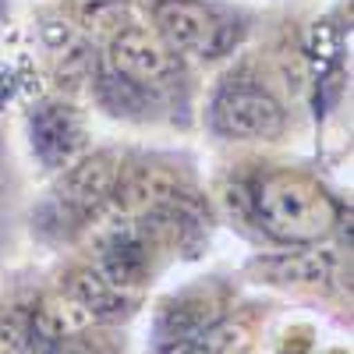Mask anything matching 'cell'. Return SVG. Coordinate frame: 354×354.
I'll use <instances>...</instances> for the list:
<instances>
[{"label": "cell", "mask_w": 354, "mask_h": 354, "mask_svg": "<svg viewBox=\"0 0 354 354\" xmlns=\"http://www.w3.org/2000/svg\"><path fill=\"white\" fill-rule=\"evenodd\" d=\"M337 202L301 170H273L255 185V220L280 245H319L337 227Z\"/></svg>", "instance_id": "cell-1"}, {"label": "cell", "mask_w": 354, "mask_h": 354, "mask_svg": "<svg viewBox=\"0 0 354 354\" xmlns=\"http://www.w3.org/2000/svg\"><path fill=\"white\" fill-rule=\"evenodd\" d=\"M209 124L223 138H280L287 128L283 106L255 82H227L209 110Z\"/></svg>", "instance_id": "cell-2"}, {"label": "cell", "mask_w": 354, "mask_h": 354, "mask_svg": "<svg viewBox=\"0 0 354 354\" xmlns=\"http://www.w3.org/2000/svg\"><path fill=\"white\" fill-rule=\"evenodd\" d=\"M156 28L160 39L170 46V53H195L209 57L223 46V21L213 8L198 0H163L156 8Z\"/></svg>", "instance_id": "cell-3"}, {"label": "cell", "mask_w": 354, "mask_h": 354, "mask_svg": "<svg viewBox=\"0 0 354 354\" xmlns=\"http://www.w3.org/2000/svg\"><path fill=\"white\" fill-rule=\"evenodd\" d=\"M110 64L117 75H124L138 85H145L153 93V88L167 85L177 78V53H170V46L149 32V28H121V32L113 36L110 43Z\"/></svg>", "instance_id": "cell-4"}, {"label": "cell", "mask_w": 354, "mask_h": 354, "mask_svg": "<svg viewBox=\"0 0 354 354\" xmlns=\"http://www.w3.org/2000/svg\"><path fill=\"white\" fill-rule=\"evenodd\" d=\"M32 149L46 167H64L82 145V121L64 103H39L32 110Z\"/></svg>", "instance_id": "cell-5"}, {"label": "cell", "mask_w": 354, "mask_h": 354, "mask_svg": "<svg viewBox=\"0 0 354 354\" xmlns=\"http://www.w3.org/2000/svg\"><path fill=\"white\" fill-rule=\"evenodd\" d=\"M113 160L110 156H93V160H85L78 163L71 174H68V181L61 185V198L68 205H75L78 213L85 209H93V205H100L106 198V192L113 188Z\"/></svg>", "instance_id": "cell-6"}, {"label": "cell", "mask_w": 354, "mask_h": 354, "mask_svg": "<svg viewBox=\"0 0 354 354\" xmlns=\"http://www.w3.org/2000/svg\"><path fill=\"white\" fill-rule=\"evenodd\" d=\"M100 96H103V103L113 110V113H145V106H149V100H153V93L145 85H138V82H131V78H124V75H117V71H110V75H103V82H100Z\"/></svg>", "instance_id": "cell-7"}]
</instances>
